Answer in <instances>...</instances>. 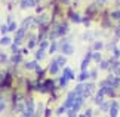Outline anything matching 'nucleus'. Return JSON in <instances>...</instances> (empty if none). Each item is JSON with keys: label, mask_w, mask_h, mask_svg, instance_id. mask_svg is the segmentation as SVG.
Instances as JSON below:
<instances>
[{"label": "nucleus", "mask_w": 120, "mask_h": 117, "mask_svg": "<svg viewBox=\"0 0 120 117\" xmlns=\"http://www.w3.org/2000/svg\"><path fill=\"white\" fill-rule=\"evenodd\" d=\"M96 76H98V71H96V70H92L89 73V77H92V79H96Z\"/></svg>", "instance_id": "obj_31"}, {"label": "nucleus", "mask_w": 120, "mask_h": 117, "mask_svg": "<svg viewBox=\"0 0 120 117\" xmlns=\"http://www.w3.org/2000/svg\"><path fill=\"white\" fill-rule=\"evenodd\" d=\"M92 113H94V111H92V110L89 108V110L86 111V114H85V117H92Z\"/></svg>", "instance_id": "obj_38"}, {"label": "nucleus", "mask_w": 120, "mask_h": 117, "mask_svg": "<svg viewBox=\"0 0 120 117\" xmlns=\"http://www.w3.org/2000/svg\"><path fill=\"white\" fill-rule=\"evenodd\" d=\"M33 21H34V18H33V16H28V18H27V19H25L24 22H22V27H21V28L27 30V27H28L30 24H33Z\"/></svg>", "instance_id": "obj_15"}, {"label": "nucleus", "mask_w": 120, "mask_h": 117, "mask_svg": "<svg viewBox=\"0 0 120 117\" xmlns=\"http://www.w3.org/2000/svg\"><path fill=\"white\" fill-rule=\"evenodd\" d=\"M43 57H45V50L39 49V50H37V53H36V58H37V59H41Z\"/></svg>", "instance_id": "obj_25"}, {"label": "nucleus", "mask_w": 120, "mask_h": 117, "mask_svg": "<svg viewBox=\"0 0 120 117\" xmlns=\"http://www.w3.org/2000/svg\"><path fill=\"white\" fill-rule=\"evenodd\" d=\"M96 2H99V3H104V2H105V0H96Z\"/></svg>", "instance_id": "obj_42"}, {"label": "nucleus", "mask_w": 120, "mask_h": 117, "mask_svg": "<svg viewBox=\"0 0 120 117\" xmlns=\"http://www.w3.org/2000/svg\"><path fill=\"white\" fill-rule=\"evenodd\" d=\"M37 62H36V61H31V62H27L25 64V68L27 70H36V68H37Z\"/></svg>", "instance_id": "obj_16"}, {"label": "nucleus", "mask_w": 120, "mask_h": 117, "mask_svg": "<svg viewBox=\"0 0 120 117\" xmlns=\"http://www.w3.org/2000/svg\"><path fill=\"white\" fill-rule=\"evenodd\" d=\"M50 113H52V111L48 108V110H46V114H45V116H46V117H50Z\"/></svg>", "instance_id": "obj_39"}, {"label": "nucleus", "mask_w": 120, "mask_h": 117, "mask_svg": "<svg viewBox=\"0 0 120 117\" xmlns=\"http://www.w3.org/2000/svg\"><path fill=\"white\" fill-rule=\"evenodd\" d=\"M58 70H59V67L56 65V62H55V59L50 62V67H49V71H50V74H55V73H58Z\"/></svg>", "instance_id": "obj_12"}, {"label": "nucleus", "mask_w": 120, "mask_h": 117, "mask_svg": "<svg viewBox=\"0 0 120 117\" xmlns=\"http://www.w3.org/2000/svg\"><path fill=\"white\" fill-rule=\"evenodd\" d=\"M108 65H110V62H108V61H101V62H99V68H102V70H107V68H108Z\"/></svg>", "instance_id": "obj_24"}, {"label": "nucleus", "mask_w": 120, "mask_h": 117, "mask_svg": "<svg viewBox=\"0 0 120 117\" xmlns=\"http://www.w3.org/2000/svg\"><path fill=\"white\" fill-rule=\"evenodd\" d=\"M83 105V98L82 96H76V99H74V105H73V108L71 110H74L76 113H77V110H80V107Z\"/></svg>", "instance_id": "obj_8"}, {"label": "nucleus", "mask_w": 120, "mask_h": 117, "mask_svg": "<svg viewBox=\"0 0 120 117\" xmlns=\"http://www.w3.org/2000/svg\"><path fill=\"white\" fill-rule=\"evenodd\" d=\"M56 48H58V45H56V43L53 42V43L50 45V48H49V53H53L55 50H56Z\"/></svg>", "instance_id": "obj_28"}, {"label": "nucleus", "mask_w": 120, "mask_h": 117, "mask_svg": "<svg viewBox=\"0 0 120 117\" xmlns=\"http://www.w3.org/2000/svg\"><path fill=\"white\" fill-rule=\"evenodd\" d=\"M21 52H22V55H27V53H28V49H22Z\"/></svg>", "instance_id": "obj_40"}, {"label": "nucleus", "mask_w": 120, "mask_h": 117, "mask_svg": "<svg viewBox=\"0 0 120 117\" xmlns=\"http://www.w3.org/2000/svg\"><path fill=\"white\" fill-rule=\"evenodd\" d=\"M74 99H76V93L74 92H70L68 93V98H67V101L64 102V108L65 110H71L73 108V105H74Z\"/></svg>", "instance_id": "obj_1"}, {"label": "nucleus", "mask_w": 120, "mask_h": 117, "mask_svg": "<svg viewBox=\"0 0 120 117\" xmlns=\"http://www.w3.org/2000/svg\"><path fill=\"white\" fill-rule=\"evenodd\" d=\"M0 31H2V34H6L8 33V25H2L0 27Z\"/></svg>", "instance_id": "obj_34"}, {"label": "nucleus", "mask_w": 120, "mask_h": 117, "mask_svg": "<svg viewBox=\"0 0 120 117\" xmlns=\"http://www.w3.org/2000/svg\"><path fill=\"white\" fill-rule=\"evenodd\" d=\"M110 16H111L113 19H120V11H113L110 13Z\"/></svg>", "instance_id": "obj_22"}, {"label": "nucleus", "mask_w": 120, "mask_h": 117, "mask_svg": "<svg viewBox=\"0 0 120 117\" xmlns=\"http://www.w3.org/2000/svg\"><path fill=\"white\" fill-rule=\"evenodd\" d=\"M48 45H49V42H48V40H43V42H40V49H41V50H45L46 48H48Z\"/></svg>", "instance_id": "obj_27"}, {"label": "nucleus", "mask_w": 120, "mask_h": 117, "mask_svg": "<svg viewBox=\"0 0 120 117\" xmlns=\"http://www.w3.org/2000/svg\"><path fill=\"white\" fill-rule=\"evenodd\" d=\"M83 89H85V85H83V83H79V85L76 86V91H74L76 96H82V93H83Z\"/></svg>", "instance_id": "obj_11"}, {"label": "nucleus", "mask_w": 120, "mask_h": 117, "mask_svg": "<svg viewBox=\"0 0 120 117\" xmlns=\"http://www.w3.org/2000/svg\"><path fill=\"white\" fill-rule=\"evenodd\" d=\"M95 102H96L98 105H101V104L104 102V93H102V91L98 92V95H96V98H95Z\"/></svg>", "instance_id": "obj_13"}, {"label": "nucleus", "mask_w": 120, "mask_h": 117, "mask_svg": "<svg viewBox=\"0 0 120 117\" xmlns=\"http://www.w3.org/2000/svg\"><path fill=\"white\" fill-rule=\"evenodd\" d=\"M16 30V24L15 22H11V24L8 25V31H15Z\"/></svg>", "instance_id": "obj_29"}, {"label": "nucleus", "mask_w": 120, "mask_h": 117, "mask_svg": "<svg viewBox=\"0 0 120 117\" xmlns=\"http://www.w3.org/2000/svg\"><path fill=\"white\" fill-rule=\"evenodd\" d=\"M24 34H25V30L24 28H19L16 31V36H15V45H21V40L24 39Z\"/></svg>", "instance_id": "obj_6"}, {"label": "nucleus", "mask_w": 120, "mask_h": 117, "mask_svg": "<svg viewBox=\"0 0 120 117\" xmlns=\"http://www.w3.org/2000/svg\"><path fill=\"white\" fill-rule=\"evenodd\" d=\"M36 40H37V39H36V36H31V37H30V40H28V48H30V49H33L34 46H36V43H37Z\"/></svg>", "instance_id": "obj_17"}, {"label": "nucleus", "mask_w": 120, "mask_h": 117, "mask_svg": "<svg viewBox=\"0 0 120 117\" xmlns=\"http://www.w3.org/2000/svg\"><path fill=\"white\" fill-rule=\"evenodd\" d=\"M87 77H89V73H87V71H82L79 74V82H85Z\"/></svg>", "instance_id": "obj_18"}, {"label": "nucleus", "mask_w": 120, "mask_h": 117, "mask_svg": "<svg viewBox=\"0 0 120 117\" xmlns=\"http://www.w3.org/2000/svg\"><path fill=\"white\" fill-rule=\"evenodd\" d=\"M99 107H101V110H102V111H108L110 110V104H107V102H102Z\"/></svg>", "instance_id": "obj_26"}, {"label": "nucleus", "mask_w": 120, "mask_h": 117, "mask_svg": "<svg viewBox=\"0 0 120 117\" xmlns=\"http://www.w3.org/2000/svg\"><path fill=\"white\" fill-rule=\"evenodd\" d=\"M55 62H56L58 67H64V65L67 64V61H65L64 57H58V58H55Z\"/></svg>", "instance_id": "obj_14"}, {"label": "nucleus", "mask_w": 120, "mask_h": 117, "mask_svg": "<svg viewBox=\"0 0 120 117\" xmlns=\"http://www.w3.org/2000/svg\"><path fill=\"white\" fill-rule=\"evenodd\" d=\"M36 6V0H21V8L27 9V8H33Z\"/></svg>", "instance_id": "obj_9"}, {"label": "nucleus", "mask_w": 120, "mask_h": 117, "mask_svg": "<svg viewBox=\"0 0 120 117\" xmlns=\"http://www.w3.org/2000/svg\"><path fill=\"white\" fill-rule=\"evenodd\" d=\"M3 110H4V102H3V98L0 96V113H2Z\"/></svg>", "instance_id": "obj_35"}, {"label": "nucleus", "mask_w": 120, "mask_h": 117, "mask_svg": "<svg viewBox=\"0 0 120 117\" xmlns=\"http://www.w3.org/2000/svg\"><path fill=\"white\" fill-rule=\"evenodd\" d=\"M94 85H85V89H83V93H82V98L85 99V98H89L90 95H92V92H94Z\"/></svg>", "instance_id": "obj_4"}, {"label": "nucleus", "mask_w": 120, "mask_h": 117, "mask_svg": "<svg viewBox=\"0 0 120 117\" xmlns=\"http://www.w3.org/2000/svg\"><path fill=\"white\" fill-rule=\"evenodd\" d=\"M11 39H9V37H6V36H3L2 37V40H0V43H2L3 46H8V45H11Z\"/></svg>", "instance_id": "obj_20"}, {"label": "nucleus", "mask_w": 120, "mask_h": 117, "mask_svg": "<svg viewBox=\"0 0 120 117\" xmlns=\"http://www.w3.org/2000/svg\"><path fill=\"white\" fill-rule=\"evenodd\" d=\"M70 16H71V19L74 21V22H82V18L77 15V13H74V12H70Z\"/></svg>", "instance_id": "obj_19"}, {"label": "nucleus", "mask_w": 120, "mask_h": 117, "mask_svg": "<svg viewBox=\"0 0 120 117\" xmlns=\"http://www.w3.org/2000/svg\"><path fill=\"white\" fill-rule=\"evenodd\" d=\"M105 82H107V83H108V86H111L113 89H114V87H117V86H120V79L116 77V76H110Z\"/></svg>", "instance_id": "obj_3"}, {"label": "nucleus", "mask_w": 120, "mask_h": 117, "mask_svg": "<svg viewBox=\"0 0 120 117\" xmlns=\"http://www.w3.org/2000/svg\"><path fill=\"white\" fill-rule=\"evenodd\" d=\"M11 80H12L11 74H4V80L2 82V85H0V87H2V89H6L9 85H11Z\"/></svg>", "instance_id": "obj_10"}, {"label": "nucleus", "mask_w": 120, "mask_h": 117, "mask_svg": "<svg viewBox=\"0 0 120 117\" xmlns=\"http://www.w3.org/2000/svg\"><path fill=\"white\" fill-rule=\"evenodd\" d=\"M67 83H68V80H67V79H64V77H61V86L64 87V86L67 85Z\"/></svg>", "instance_id": "obj_37"}, {"label": "nucleus", "mask_w": 120, "mask_h": 117, "mask_svg": "<svg viewBox=\"0 0 120 117\" xmlns=\"http://www.w3.org/2000/svg\"><path fill=\"white\" fill-rule=\"evenodd\" d=\"M92 59H94V61H96V62H101V61H102V59H101V53H99V52H95V53H92Z\"/></svg>", "instance_id": "obj_21"}, {"label": "nucleus", "mask_w": 120, "mask_h": 117, "mask_svg": "<svg viewBox=\"0 0 120 117\" xmlns=\"http://www.w3.org/2000/svg\"><path fill=\"white\" fill-rule=\"evenodd\" d=\"M117 111H119V102L113 101L110 104V117H117Z\"/></svg>", "instance_id": "obj_5"}, {"label": "nucleus", "mask_w": 120, "mask_h": 117, "mask_svg": "<svg viewBox=\"0 0 120 117\" xmlns=\"http://www.w3.org/2000/svg\"><path fill=\"white\" fill-rule=\"evenodd\" d=\"M102 46H104V45H102V42H96V43L94 45V49H95V50H99L101 48H102Z\"/></svg>", "instance_id": "obj_30"}, {"label": "nucleus", "mask_w": 120, "mask_h": 117, "mask_svg": "<svg viewBox=\"0 0 120 117\" xmlns=\"http://www.w3.org/2000/svg\"><path fill=\"white\" fill-rule=\"evenodd\" d=\"M62 77L67 79V80H73V79H74V73H73L71 68L65 67V68H64V76H62Z\"/></svg>", "instance_id": "obj_7"}, {"label": "nucleus", "mask_w": 120, "mask_h": 117, "mask_svg": "<svg viewBox=\"0 0 120 117\" xmlns=\"http://www.w3.org/2000/svg\"><path fill=\"white\" fill-rule=\"evenodd\" d=\"M117 58H120V50L114 46V59H117Z\"/></svg>", "instance_id": "obj_32"}, {"label": "nucleus", "mask_w": 120, "mask_h": 117, "mask_svg": "<svg viewBox=\"0 0 120 117\" xmlns=\"http://www.w3.org/2000/svg\"><path fill=\"white\" fill-rule=\"evenodd\" d=\"M19 61H21V55H19V52H18V53H15V55L12 57V62H13V64H18Z\"/></svg>", "instance_id": "obj_23"}, {"label": "nucleus", "mask_w": 120, "mask_h": 117, "mask_svg": "<svg viewBox=\"0 0 120 117\" xmlns=\"http://www.w3.org/2000/svg\"><path fill=\"white\" fill-rule=\"evenodd\" d=\"M64 111H65V108H64V107H61V108H58V110H56V114H58V116H61V114H64Z\"/></svg>", "instance_id": "obj_36"}, {"label": "nucleus", "mask_w": 120, "mask_h": 117, "mask_svg": "<svg viewBox=\"0 0 120 117\" xmlns=\"http://www.w3.org/2000/svg\"><path fill=\"white\" fill-rule=\"evenodd\" d=\"M61 2H64V3H68V2H70V0H61Z\"/></svg>", "instance_id": "obj_41"}, {"label": "nucleus", "mask_w": 120, "mask_h": 117, "mask_svg": "<svg viewBox=\"0 0 120 117\" xmlns=\"http://www.w3.org/2000/svg\"><path fill=\"white\" fill-rule=\"evenodd\" d=\"M68 117H77V113L74 110H68Z\"/></svg>", "instance_id": "obj_33"}, {"label": "nucleus", "mask_w": 120, "mask_h": 117, "mask_svg": "<svg viewBox=\"0 0 120 117\" xmlns=\"http://www.w3.org/2000/svg\"><path fill=\"white\" fill-rule=\"evenodd\" d=\"M61 49H62V53H64V55H71V53H74V48H73V45L68 43V42H64L62 46H61Z\"/></svg>", "instance_id": "obj_2"}]
</instances>
